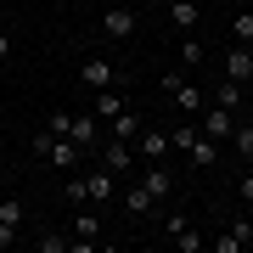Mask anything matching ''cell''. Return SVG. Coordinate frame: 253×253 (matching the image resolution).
<instances>
[{
    "label": "cell",
    "mask_w": 253,
    "mask_h": 253,
    "mask_svg": "<svg viewBox=\"0 0 253 253\" xmlns=\"http://www.w3.org/2000/svg\"><path fill=\"white\" fill-rule=\"evenodd\" d=\"M34 152H40V163H51V169H62V174H73V169L84 163V146L68 141V135H51V129L34 135Z\"/></svg>",
    "instance_id": "1"
},
{
    "label": "cell",
    "mask_w": 253,
    "mask_h": 253,
    "mask_svg": "<svg viewBox=\"0 0 253 253\" xmlns=\"http://www.w3.org/2000/svg\"><path fill=\"white\" fill-rule=\"evenodd\" d=\"M96 158H101V169H113V174H135V146H129V141H113V135H101Z\"/></svg>",
    "instance_id": "2"
},
{
    "label": "cell",
    "mask_w": 253,
    "mask_h": 253,
    "mask_svg": "<svg viewBox=\"0 0 253 253\" xmlns=\"http://www.w3.org/2000/svg\"><path fill=\"white\" fill-rule=\"evenodd\" d=\"M135 17H141V11H129V6H107V11H101V34H107L113 45H118V40H135Z\"/></svg>",
    "instance_id": "3"
},
{
    "label": "cell",
    "mask_w": 253,
    "mask_h": 253,
    "mask_svg": "<svg viewBox=\"0 0 253 253\" xmlns=\"http://www.w3.org/2000/svg\"><path fill=\"white\" fill-rule=\"evenodd\" d=\"M141 186H146V197H152V203H163V197H174V169H169V163H146Z\"/></svg>",
    "instance_id": "4"
},
{
    "label": "cell",
    "mask_w": 253,
    "mask_h": 253,
    "mask_svg": "<svg viewBox=\"0 0 253 253\" xmlns=\"http://www.w3.org/2000/svg\"><path fill=\"white\" fill-rule=\"evenodd\" d=\"M79 79H84V90H113V84H118V68L107 62V56H90V62L79 68Z\"/></svg>",
    "instance_id": "5"
},
{
    "label": "cell",
    "mask_w": 253,
    "mask_h": 253,
    "mask_svg": "<svg viewBox=\"0 0 253 253\" xmlns=\"http://www.w3.org/2000/svg\"><path fill=\"white\" fill-rule=\"evenodd\" d=\"M197 129H203L208 141H231V129H236V113L225 107V101H219V107H208V113H203V124H197Z\"/></svg>",
    "instance_id": "6"
},
{
    "label": "cell",
    "mask_w": 253,
    "mask_h": 253,
    "mask_svg": "<svg viewBox=\"0 0 253 253\" xmlns=\"http://www.w3.org/2000/svg\"><path fill=\"white\" fill-rule=\"evenodd\" d=\"M174 146H169V129H141L135 135V158H146V163H163Z\"/></svg>",
    "instance_id": "7"
},
{
    "label": "cell",
    "mask_w": 253,
    "mask_h": 253,
    "mask_svg": "<svg viewBox=\"0 0 253 253\" xmlns=\"http://www.w3.org/2000/svg\"><path fill=\"white\" fill-rule=\"evenodd\" d=\"M163 90L174 96V107H180V113H197V107H203V90H197V84H186L180 73H163Z\"/></svg>",
    "instance_id": "8"
},
{
    "label": "cell",
    "mask_w": 253,
    "mask_h": 253,
    "mask_svg": "<svg viewBox=\"0 0 253 253\" xmlns=\"http://www.w3.org/2000/svg\"><path fill=\"white\" fill-rule=\"evenodd\" d=\"M186 163H191V169H214V163H219V141H208L197 129V135L186 141Z\"/></svg>",
    "instance_id": "9"
},
{
    "label": "cell",
    "mask_w": 253,
    "mask_h": 253,
    "mask_svg": "<svg viewBox=\"0 0 253 253\" xmlns=\"http://www.w3.org/2000/svg\"><path fill=\"white\" fill-rule=\"evenodd\" d=\"M225 79H231V84H253V45L225 51Z\"/></svg>",
    "instance_id": "10"
},
{
    "label": "cell",
    "mask_w": 253,
    "mask_h": 253,
    "mask_svg": "<svg viewBox=\"0 0 253 253\" xmlns=\"http://www.w3.org/2000/svg\"><path fill=\"white\" fill-rule=\"evenodd\" d=\"M113 186H118V174L96 163V169L84 174V203H107V197H113Z\"/></svg>",
    "instance_id": "11"
},
{
    "label": "cell",
    "mask_w": 253,
    "mask_h": 253,
    "mask_svg": "<svg viewBox=\"0 0 253 253\" xmlns=\"http://www.w3.org/2000/svg\"><path fill=\"white\" fill-rule=\"evenodd\" d=\"M141 129H146V124H141V113H135V107H124V113H113V118H107V135H113V141H135Z\"/></svg>",
    "instance_id": "12"
},
{
    "label": "cell",
    "mask_w": 253,
    "mask_h": 253,
    "mask_svg": "<svg viewBox=\"0 0 253 253\" xmlns=\"http://www.w3.org/2000/svg\"><path fill=\"white\" fill-rule=\"evenodd\" d=\"M124 107H129V101H124V90H118V84H113V90H96V118H101V124H107L113 113H124Z\"/></svg>",
    "instance_id": "13"
},
{
    "label": "cell",
    "mask_w": 253,
    "mask_h": 253,
    "mask_svg": "<svg viewBox=\"0 0 253 253\" xmlns=\"http://www.w3.org/2000/svg\"><path fill=\"white\" fill-rule=\"evenodd\" d=\"M73 236H79V242H96V236H101V219L84 203H79V214H73Z\"/></svg>",
    "instance_id": "14"
},
{
    "label": "cell",
    "mask_w": 253,
    "mask_h": 253,
    "mask_svg": "<svg viewBox=\"0 0 253 253\" xmlns=\"http://www.w3.org/2000/svg\"><path fill=\"white\" fill-rule=\"evenodd\" d=\"M169 23L180 28V34H191V28H197V6H191V0H169Z\"/></svg>",
    "instance_id": "15"
},
{
    "label": "cell",
    "mask_w": 253,
    "mask_h": 253,
    "mask_svg": "<svg viewBox=\"0 0 253 253\" xmlns=\"http://www.w3.org/2000/svg\"><path fill=\"white\" fill-rule=\"evenodd\" d=\"M124 214H129V219H141V214H152V197H146V186H141V180H135V186L124 191Z\"/></svg>",
    "instance_id": "16"
},
{
    "label": "cell",
    "mask_w": 253,
    "mask_h": 253,
    "mask_svg": "<svg viewBox=\"0 0 253 253\" xmlns=\"http://www.w3.org/2000/svg\"><path fill=\"white\" fill-rule=\"evenodd\" d=\"M0 219L23 231V225H28V203H23V197H0Z\"/></svg>",
    "instance_id": "17"
},
{
    "label": "cell",
    "mask_w": 253,
    "mask_h": 253,
    "mask_svg": "<svg viewBox=\"0 0 253 253\" xmlns=\"http://www.w3.org/2000/svg\"><path fill=\"white\" fill-rule=\"evenodd\" d=\"M231 40L236 45H253V11H231Z\"/></svg>",
    "instance_id": "18"
},
{
    "label": "cell",
    "mask_w": 253,
    "mask_h": 253,
    "mask_svg": "<svg viewBox=\"0 0 253 253\" xmlns=\"http://www.w3.org/2000/svg\"><path fill=\"white\" fill-rule=\"evenodd\" d=\"M180 62H186V68H197V62H203V40H197V34H186V40H180Z\"/></svg>",
    "instance_id": "19"
},
{
    "label": "cell",
    "mask_w": 253,
    "mask_h": 253,
    "mask_svg": "<svg viewBox=\"0 0 253 253\" xmlns=\"http://www.w3.org/2000/svg\"><path fill=\"white\" fill-rule=\"evenodd\" d=\"M174 248H180V253H203L208 242H203V236H197V231H191V225H186L180 236H174Z\"/></svg>",
    "instance_id": "20"
},
{
    "label": "cell",
    "mask_w": 253,
    "mask_h": 253,
    "mask_svg": "<svg viewBox=\"0 0 253 253\" xmlns=\"http://www.w3.org/2000/svg\"><path fill=\"white\" fill-rule=\"evenodd\" d=\"M62 197H68L73 208H79V203H84V174H68V186H62Z\"/></svg>",
    "instance_id": "21"
},
{
    "label": "cell",
    "mask_w": 253,
    "mask_h": 253,
    "mask_svg": "<svg viewBox=\"0 0 253 253\" xmlns=\"http://www.w3.org/2000/svg\"><path fill=\"white\" fill-rule=\"evenodd\" d=\"M34 248H40V253H68V248H73V236H40Z\"/></svg>",
    "instance_id": "22"
},
{
    "label": "cell",
    "mask_w": 253,
    "mask_h": 253,
    "mask_svg": "<svg viewBox=\"0 0 253 253\" xmlns=\"http://www.w3.org/2000/svg\"><path fill=\"white\" fill-rule=\"evenodd\" d=\"M231 236L248 248V242H253V219H248V214H236V219H231Z\"/></svg>",
    "instance_id": "23"
},
{
    "label": "cell",
    "mask_w": 253,
    "mask_h": 253,
    "mask_svg": "<svg viewBox=\"0 0 253 253\" xmlns=\"http://www.w3.org/2000/svg\"><path fill=\"white\" fill-rule=\"evenodd\" d=\"M68 124H73V113H51V118H45L51 135H68Z\"/></svg>",
    "instance_id": "24"
},
{
    "label": "cell",
    "mask_w": 253,
    "mask_h": 253,
    "mask_svg": "<svg viewBox=\"0 0 253 253\" xmlns=\"http://www.w3.org/2000/svg\"><path fill=\"white\" fill-rule=\"evenodd\" d=\"M17 242H23V231H17V225H6V219H0V248H17Z\"/></svg>",
    "instance_id": "25"
},
{
    "label": "cell",
    "mask_w": 253,
    "mask_h": 253,
    "mask_svg": "<svg viewBox=\"0 0 253 253\" xmlns=\"http://www.w3.org/2000/svg\"><path fill=\"white\" fill-rule=\"evenodd\" d=\"M236 197H242V203H248V208H253V169H248V174H242V186H236Z\"/></svg>",
    "instance_id": "26"
},
{
    "label": "cell",
    "mask_w": 253,
    "mask_h": 253,
    "mask_svg": "<svg viewBox=\"0 0 253 253\" xmlns=\"http://www.w3.org/2000/svg\"><path fill=\"white\" fill-rule=\"evenodd\" d=\"M6 56H11V34L0 28V62H6Z\"/></svg>",
    "instance_id": "27"
},
{
    "label": "cell",
    "mask_w": 253,
    "mask_h": 253,
    "mask_svg": "<svg viewBox=\"0 0 253 253\" xmlns=\"http://www.w3.org/2000/svg\"><path fill=\"white\" fill-rule=\"evenodd\" d=\"M141 6H169V0H141Z\"/></svg>",
    "instance_id": "28"
},
{
    "label": "cell",
    "mask_w": 253,
    "mask_h": 253,
    "mask_svg": "<svg viewBox=\"0 0 253 253\" xmlns=\"http://www.w3.org/2000/svg\"><path fill=\"white\" fill-rule=\"evenodd\" d=\"M107 6H129V0H107Z\"/></svg>",
    "instance_id": "29"
}]
</instances>
